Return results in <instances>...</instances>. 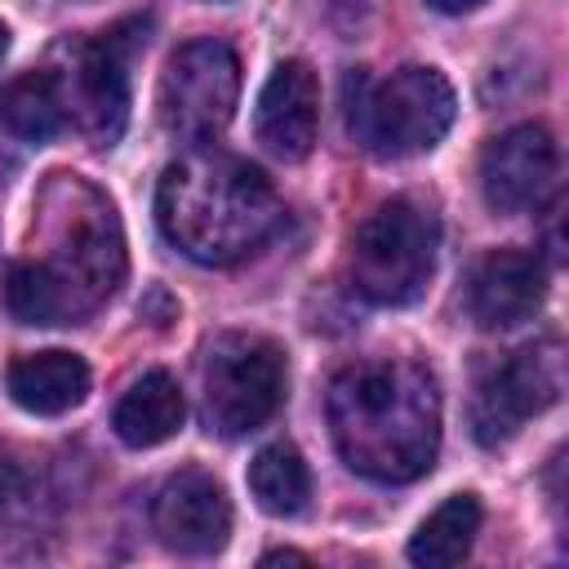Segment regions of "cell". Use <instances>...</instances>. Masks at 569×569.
Returning <instances> with one entry per match:
<instances>
[{
	"mask_svg": "<svg viewBox=\"0 0 569 569\" xmlns=\"http://www.w3.org/2000/svg\"><path fill=\"white\" fill-rule=\"evenodd\" d=\"M36 240L40 253L4 271V307L18 325H76L120 289L124 231L93 182L49 173L36 196Z\"/></svg>",
	"mask_w": 569,
	"mask_h": 569,
	"instance_id": "1",
	"label": "cell"
},
{
	"mask_svg": "<svg viewBox=\"0 0 569 569\" xmlns=\"http://www.w3.org/2000/svg\"><path fill=\"white\" fill-rule=\"evenodd\" d=\"M325 409L342 462L373 485H409L440 453V387L422 360H356L329 382Z\"/></svg>",
	"mask_w": 569,
	"mask_h": 569,
	"instance_id": "2",
	"label": "cell"
},
{
	"mask_svg": "<svg viewBox=\"0 0 569 569\" xmlns=\"http://www.w3.org/2000/svg\"><path fill=\"white\" fill-rule=\"evenodd\" d=\"M156 222L182 258L236 267L280 231L284 204L258 164L196 142L164 164L156 182Z\"/></svg>",
	"mask_w": 569,
	"mask_h": 569,
	"instance_id": "3",
	"label": "cell"
},
{
	"mask_svg": "<svg viewBox=\"0 0 569 569\" xmlns=\"http://www.w3.org/2000/svg\"><path fill=\"white\" fill-rule=\"evenodd\" d=\"M458 116L453 84L436 67H400L387 80L369 71L347 76V133L378 160H409L431 151Z\"/></svg>",
	"mask_w": 569,
	"mask_h": 569,
	"instance_id": "4",
	"label": "cell"
},
{
	"mask_svg": "<svg viewBox=\"0 0 569 569\" xmlns=\"http://www.w3.org/2000/svg\"><path fill=\"white\" fill-rule=\"evenodd\" d=\"M440 249V222L409 196L382 200L351 236L347 276L351 289L373 307H409L422 298Z\"/></svg>",
	"mask_w": 569,
	"mask_h": 569,
	"instance_id": "5",
	"label": "cell"
},
{
	"mask_svg": "<svg viewBox=\"0 0 569 569\" xmlns=\"http://www.w3.org/2000/svg\"><path fill=\"white\" fill-rule=\"evenodd\" d=\"M289 387L284 347L267 333H218L200 360V422L209 436L240 440L262 431Z\"/></svg>",
	"mask_w": 569,
	"mask_h": 569,
	"instance_id": "6",
	"label": "cell"
},
{
	"mask_svg": "<svg viewBox=\"0 0 569 569\" xmlns=\"http://www.w3.org/2000/svg\"><path fill=\"white\" fill-rule=\"evenodd\" d=\"M147 44L142 22H120L102 36L62 40L49 58V71L62 93L67 129L93 147H111L129 124V62Z\"/></svg>",
	"mask_w": 569,
	"mask_h": 569,
	"instance_id": "7",
	"label": "cell"
},
{
	"mask_svg": "<svg viewBox=\"0 0 569 569\" xmlns=\"http://www.w3.org/2000/svg\"><path fill=\"white\" fill-rule=\"evenodd\" d=\"M240 102V58L227 40H187L169 53L156 89L160 124L182 142H213Z\"/></svg>",
	"mask_w": 569,
	"mask_h": 569,
	"instance_id": "8",
	"label": "cell"
},
{
	"mask_svg": "<svg viewBox=\"0 0 569 569\" xmlns=\"http://www.w3.org/2000/svg\"><path fill=\"white\" fill-rule=\"evenodd\" d=\"M565 391V347L560 338H542L529 342L520 351H511L507 360H498L476 396H471V436L485 449L507 445L529 418H538L542 409H551Z\"/></svg>",
	"mask_w": 569,
	"mask_h": 569,
	"instance_id": "9",
	"label": "cell"
},
{
	"mask_svg": "<svg viewBox=\"0 0 569 569\" xmlns=\"http://www.w3.org/2000/svg\"><path fill=\"white\" fill-rule=\"evenodd\" d=\"M560 178L556 138L542 124H516L485 142L480 151V191L493 213L542 209Z\"/></svg>",
	"mask_w": 569,
	"mask_h": 569,
	"instance_id": "10",
	"label": "cell"
},
{
	"mask_svg": "<svg viewBox=\"0 0 569 569\" xmlns=\"http://www.w3.org/2000/svg\"><path fill=\"white\" fill-rule=\"evenodd\" d=\"M151 529L178 556H213L231 538V498L209 471L182 467L160 485Z\"/></svg>",
	"mask_w": 569,
	"mask_h": 569,
	"instance_id": "11",
	"label": "cell"
},
{
	"mask_svg": "<svg viewBox=\"0 0 569 569\" xmlns=\"http://www.w3.org/2000/svg\"><path fill=\"white\" fill-rule=\"evenodd\" d=\"M547 302V262L529 249H489L467 280V307L480 329H516Z\"/></svg>",
	"mask_w": 569,
	"mask_h": 569,
	"instance_id": "12",
	"label": "cell"
},
{
	"mask_svg": "<svg viewBox=\"0 0 569 569\" xmlns=\"http://www.w3.org/2000/svg\"><path fill=\"white\" fill-rule=\"evenodd\" d=\"M320 129V80L311 62L284 58L267 76L258 107H253V133L276 160H302Z\"/></svg>",
	"mask_w": 569,
	"mask_h": 569,
	"instance_id": "13",
	"label": "cell"
},
{
	"mask_svg": "<svg viewBox=\"0 0 569 569\" xmlns=\"http://www.w3.org/2000/svg\"><path fill=\"white\" fill-rule=\"evenodd\" d=\"M9 396L36 418H58L89 396V365L76 351H27L9 365Z\"/></svg>",
	"mask_w": 569,
	"mask_h": 569,
	"instance_id": "14",
	"label": "cell"
},
{
	"mask_svg": "<svg viewBox=\"0 0 569 569\" xmlns=\"http://www.w3.org/2000/svg\"><path fill=\"white\" fill-rule=\"evenodd\" d=\"M182 418H187L182 387L173 382V373L151 369L120 396L111 427L129 449H151V445H164L169 436H178Z\"/></svg>",
	"mask_w": 569,
	"mask_h": 569,
	"instance_id": "15",
	"label": "cell"
},
{
	"mask_svg": "<svg viewBox=\"0 0 569 569\" xmlns=\"http://www.w3.org/2000/svg\"><path fill=\"white\" fill-rule=\"evenodd\" d=\"M480 520H485V507L476 493H449L409 538V560L422 565V569H449V565H462L476 547V533H480Z\"/></svg>",
	"mask_w": 569,
	"mask_h": 569,
	"instance_id": "16",
	"label": "cell"
},
{
	"mask_svg": "<svg viewBox=\"0 0 569 569\" xmlns=\"http://www.w3.org/2000/svg\"><path fill=\"white\" fill-rule=\"evenodd\" d=\"M0 124L22 142H49L67 129L62 93L49 67L18 71L13 80L0 84Z\"/></svg>",
	"mask_w": 569,
	"mask_h": 569,
	"instance_id": "17",
	"label": "cell"
},
{
	"mask_svg": "<svg viewBox=\"0 0 569 569\" xmlns=\"http://www.w3.org/2000/svg\"><path fill=\"white\" fill-rule=\"evenodd\" d=\"M249 493L267 516H298L311 502V467L307 458L289 445H262L249 462Z\"/></svg>",
	"mask_w": 569,
	"mask_h": 569,
	"instance_id": "18",
	"label": "cell"
},
{
	"mask_svg": "<svg viewBox=\"0 0 569 569\" xmlns=\"http://www.w3.org/2000/svg\"><path fill=\"white\" fill-rule=\"evenodd\" d=\"M36 467L9 449H0V516H31L36 511Z\"/></svg>",
	"mask_w": 569,
	"mask_h": 569,
	"instance_id": "19",
	"label": "cell"
},
{
	"mask_svg": "<svg viewBox=\"0 0 569 569\" xmlns=\"http://www.w3.org/2000/svg\"><path fill=\"white\" fill-rule=\"evenodd\" d=\"M431 9H440V13H471V9H480L485 0H427Z\"/></svg>",
	"mask_w": 569,
	"mask_h": 569,
	"instance_id": "20",
	"label": "cell"
},
{
	"mask_svg": "<svg viewBox=\"0 0 569 569\" xmlns=\"http://www.w3.org/2000/svg\"><path fill=\"white\" fill-rule=\"evenodd\" d=\"M284 560H289V565H307L302 551H267V556H262V565H284Z\"/></svg>",
	"mask_w": 569,
	"mask_h": 569,
	"instance_id": "21",
	"label": "cell"
},
{
	"mask_svg": "<svg viewBox=\"0 0 569 569\" xmlns=\"http://www.w3.org/2000/svg\"><path fill=\"white\" fill-rule=\"evenodd\" d=\"M4 53H9V27L0 22V58H4Z\"/></svg>",
	"mask_w": 569,
	"mask_h": 569,
	"instance_id": "22",
	"label": "cell"
}]
</instances>
